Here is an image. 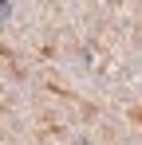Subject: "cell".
Returning a JSON list of instances; mask_svg holds the SVG:
<instances>
[{"label": "cell", "mask_w": 142, "mask_h": 145, "mask_svg": "<svg viewBox=\"0 0 142 145\" xmlns=\"http://www.w3.org/2000/svg\"><path fill=\"white\" fill-rule=\"evenodd\" d=\"M4 16H8V4H4V0H0V20H4Z\"/></svg>", "instance_id": "obj_1"}]
</instances>
